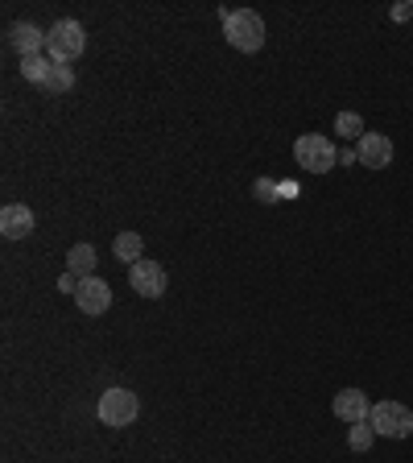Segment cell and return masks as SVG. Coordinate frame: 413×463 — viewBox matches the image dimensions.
Wrapping results in <instances>:
<instances>
[{
  "mask_svg": "<svg viewBox=\"0 0 413 463\" xmlns=\"http://www.w3.org/2000/svg\"><path fill=\"white\" fill-rule=\"evenodd\" d=\"M223 38L240 54H257L265 46V21L257 9H228L223 13Z\"/></svg>",
  "mask_w": 413,
  "mask_h": 463,
  "instance_id": "cell-1",
  "label": "cell"
},
{
  "mask_svg": "<svg viewBox=\"0 0 413 463\" xmlns=\"http://www.w3.org/2000/svg\"><path fill=\"white\" fill-rule=\"evenodd\" d=\"M87 50V29L79 25L75 17L58 21V25L46 29V58L50 62H58V67H70L79 54Z\"/></svg>",
  "mask_w": 413,
  "mask_h": 463,
  "instance_id": "cell-2",
  "label": "cell"
},
{
  "mask_svg": "<svg viewBox=\"0 0 413 463\" xmlns=\"http://www.w3.org/2000/svg\"><path fill=\"white\" fill-rule=\"evenodd\" d=\"M96 414L104 426H116V430H125V426L136 422V414H141V402H136L133 389H108L104 397H99Z\"/></svg>",
  "mask_w": 413,
  "mask_h": 463,
  "instance_id": "cell-3",
  "label": "cell"
},
{
  "mask_svg": "<svg viewBox=\"0 0 413 463\" xmlns=\"http://www.w3.org/2000/svg\"><path fill=\"white\" fill-rule=\"evenodd\" d=\"M376 434H385V439H409L413 434V410L401 402H376L372 414H368Z\"/></svg>",
  "mask_w": 413,
  "mask_h": 463,
  "instance_id": "cell-4",
  "label": "cell"
},
{
  "mask_svg": "<svg viewBox=\"0 0 413 463\" xmlns=\"http://www.w3.org/2000/svg\"><path fill=\"white\" fill-rule=\"evenodd\" d=\"M294 162L310 174H327L331 165H335V145H331L323 133H306L294 141Z\"/></svg>",
  "mask_w": 413,
  "mask_h": 463,
  "instance_id": "cell-5",
  "label": "cell"
},
{
  "mask_svg": "<svg viewBox=\"0 0 413 463\" xmlns=\"http://www.w3.org/2000/svg\"><path fill=\"white\" fill-rule=\"evenodd\" d=\"M128 286L141 294V298H162L165 286H170V278H165V269L157 265V260H136V265H128Z\"/></svg>",
  "mask_w": 413,
  "mask_h": 463,
  "instance_id": "cell-6",
  "label": "cell"
},
{
  "mask_svg": "<svg viewBox=\"0 0 413 463\" xmlns=\"http://www.w3.org/2000/svg\"><path fill=\"white\" fill-rule=\"evenodd\" d=\"M356 157L368 170H389V165H393V141H389L385 133H364L356 141Z\"/></svg>",
  "mask_w": 413,
  "mask_h": 463,
  "instance_id": "cell-7",
  "label": "cell"
},
{
  "mask_svg": "<svg viewBox=\"0 0 413 463\" xmlns=\"http://www.w3.org/2000/svg\"><path fill=\"white\" fill-rule=\"evenodd\" d=\"M75 307L83 310V315H104V310L112 307V286H108L104 278H83L75 289Z\"/></svg>",
  "mask_w": 413,
  "mask_h": 463,
  "instance_id": "cell-8",
  "label": "cell"
},
{
  "mask_svg": "<svg viewBox=\"0 0 413 463\" xmlns=\"http://www.w3.org/2000/svg\"><path fill=\"white\" fill-rule=\"evenodd\" d=\"M368 414H372V402L364 389H339L335 393V418H343L347 426L368 422Z\"/></svg>",
  "mask_w": 413,
  "mask_h": 463,
  "instance_id": "cell-9",
  "label": "cell"
},
{
  "mask_svg": "<svg viewBox=\"0 0 413 463\" xmlns=\"http://www.w3.org/2000/svg\"><path fill=\"white\" fill-rule=\"evenodd\" d=\"M9 46L17 50L21 58H33V54H46V33H42L33 21H17L9 29Z\"/></svg>",
  "mask_w": 413,
  "mask_h": 463,
  "instance_id": "cell-10",
  "label": "cell"
},
{
  "mask_svg": "<svg viewBox=\"0 0 413 463\" xmlns=\"http://www.w3.org/2000/svg\"><path fill=\"white\" fill-rule=\"evenodd\" d=\"M33 212H29L25 203H9L5 212H0V232H5V241H21V236H29L33 232Z\"/></svg>",
  "mask_w": 413,
  "mask_h": 463,
  "instance_id": "cell-11",
  "label": "cell"
},
{
  "mask_svg": "<svg viewBox=\"0 0 413 463\" xmlns=\"http://www.w3.org/2000/svg\"><path fill=\"white\" fill-rule=\"evenodd\" d=\"M112 252H116V260H125V265H136V260H141V252H145L141 232H120V236L112 241Z\"/></svg>",
  "mask_w": 413,
  "mask_h": 463,
  "instance_id": "cell-12",
  "label": "cell"
},
{
  "mask_svg": "<svg viewBox=\"0 0 413 463\" xmlns=\"http://www.w3.org/2000/svg\"><path fill=\"white\" fill-rule=\"evenodd\" d=\"M67 269L79 273V278H96V249L91 244H75L67 252Z\"/></svg>",
  "mask_w": 413,
  "mask_h": 463,
  "instance_id": "cell-13",
  "label": "cell"
},
{
  "mask_svg": "<svg viewBox=\"0 0 413 463\" xmlns=\"http://www.w3.org/2000/svg\"><path fill=\"white\" fill-rule=\"evenodd\" d=\"M21 75L29 79L33 87H46L50 75H54V62L46 54H33V58H21Z\"/></svg>",
  "mask_w": 413,
  "mask_h": 463,
  "instance_id": "cell-14",
  "label": "cell"
},
{
  "mask_svg": "<svg viewBox=\"0 0 413 463\" xmlns=\"http://www.w3.org/2000/svg\"><path fill=\"white\" fill-rule=\"evenodd\" d=\"M372 443H376V430H372V422H356V426H352V430H347V447H352V451H356V455H364Z\"/></svg>",
  "mask_w": 413,
  "mask_h": 463,
  "instance_id": "cell-15",
  "label": "cell"
},
{
  "mask_svg": "<svg viewBox=\"0 0 413 463\" xmlns=\"http://www.w3.org/2000/svg\"><path fill=\"white\" fill-rule=\"evenodd\" d=\"M335 133L347 137V141H360V137H364V120H360L356 112H339L335 116Z\"/></svg>",
  "mask_w": 413,
  "mask_h": 463,
  "instance_id": "cell-16",
  "label": "cell"
},
{
  "mask_svg": "<svg viewBox=\"0 0 413 463\" xmlns=\"http://www.w3.org/2000/svg\"><path fill=\"white\" fill-rule=\"evenodd\" d=\"M75 87V71L70 67H58L54 62V75H50V83L42 87V91H50V96H62V91H70Z\"/></svg>",
  "mask_w": 413,
  "mask_h": 463,
  "instance_id": "cell-17",
  "label": "cell"
},
{
  "mask_svg": "<svg viewBox=\"0 0 413 463\" xmlns=\"http://www.w3.org/2000/svg\"><path fill=\"white\" fill-rule=\"evenodd\" d=\"M79 281H83V278H79V273H62V278H58V289H67V294H75V289H79Z\"/></svg>",
  "mask_w": 413,
  "mask_h": 463,
  "instance_id": "cell-18",
  "label": "cell"
},
{
  "mask_svg": "<svg viewBox=\"0 0 413 463\" xmlns=\"http://www.w3.org/2000/svg\"><path fill=\"white\" fill-rule=\"evenodd\" d=\"M409 13H413V5H397V9H393V21H405Z\"/></svg>",
  "mask_w": 413,
  "mask_h": 463,
  "instance_id": "cell-19",
  "label": "cell"
}]
</instances>
